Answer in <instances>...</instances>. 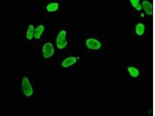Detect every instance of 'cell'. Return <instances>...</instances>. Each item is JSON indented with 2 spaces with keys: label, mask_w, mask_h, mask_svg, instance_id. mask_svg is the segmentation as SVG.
Returning a JSON list of instances; mask_svg holds the SVG:
<instances>
[{
  "label": "cell",
  "mask_w": 155,
  "mask_h": 116,
  "mask_svg": "<svg viewBox=\"0 0 155 116\" xmlns=\"http://www.w3.org/2000/svg\"><path fill=\"white\" fill-rule=\"evenodd\" d=\"M21 88L22 93L27 98H30L34 94V88L28 77L24 76L22 78Z\"/></svg>",
  "instance_id": "1"
},
{
  "label": "cell",
  "mask_w": 155,
  "mask_h": 116,
  "mask_svg": "<svg viewBox=\"0 0 155 116\" xmlns=\"http://www.w3.org/2000/svg\"><path fill=\"white\" fill-rule=\"evenodd\" d=\"M67 32L64 29H62L57 34L55 44L56 48L59 50H63L67 47L68 41L67 39Z\"/></svg>",
  "instance_id": "2"
},
{
  "label": "cell",
  "mask_w": 155,
  "mask_h": 116,
  "mask_svg": "<svg viewBox=\"0 0 155 116\" xmlns=\"http://www.w3.org/2000/svg\"><path fill=\"white\" fill-rule=\"evenodd\" d=\"M55 47L52 42H48L44 43L41 47V55L44 59L48 60L53 57L55 53Z\"/></svg>",
  "instance_id": "3"
},
{
  "label": "cell",
  "mask_w": 155,
  "mask_h": 116,
  "mask_svg": "<svg viewBox=\"0 0 155 116\" xmlns=\"http://www.w3.org/2000/svg\"><path fill=\"white\" fill-rule=\"evenodd\" d=\"M86 46L91 50H98L102 47V43L99 40L96 38L90 37L87 38L85 41Z\"/></svg>",
  "instance_id": "4"
},
{
  "label": "cell",
  "mask_w": 155,
  "mask_h": 116,
  "mask_svg": "<svg viewBox=\"0 0 155 116\" xmlns=\"http://www.w3.org/2000/svg\"><path fill=\"white\" fill-rule=\"evenodd\" d=\"M78 59L74 56H70L65 58L61 63V65L63 68H68L74 66L77 63Z\"/></svg>",
  "instance_id": "5"
},
{
  "label": "cell",
  "mask_w": 155,
  "mask_h": 116,
  "mask_svg": "<svg viewBox=\"0 0 155 116\" xmlns=\"http://www.w3.org/2000/svg\"><path fill=\"white\" fill-rule=\"evenodd\" d=\"M142 10H143L145 14L148 16L153 15V4L149 0H143L141 2Z\"/></svg>",
  "instance_id": "6"
},
{
  "label": "cell",
  "mask_w": 155,
  "mask_h": 116,
  "mask_svg": "<svg viewBox=\"0 0 155 116\" xmlns=\"http://www.w3.org/2000/svg\"><path fill=\"white\" fill-rule=\"evenodd\" d=\"M45 27L44 24H39L35 27L34 38L36 40H40L43 35L45 31Z\"/></svg>",
  "instance_id": "7"
},
{
  "label": "cell",
  "mask_w": 155,
  "mask_h": 116,
  "mask_svg": "<svg viewBox=\"0 0 155 116\" xmlns=\"http://www.w3.org/2000/svg\"><path fill=\"white\" fill-rule=\"evenodd\" d=\"M60 8V5L57 2H51L47 4L45 9L48 13H54L58 11Z\"/></svg>",
  "instance_id": "8"
},
{
  "label": "cell",
  "mask_w": 155,
  "mask_h": 116,
  "mask_svg": "<svg viewBox=\"0 0 155 116\" xmlns=\"http://www.w3.org/2000/svg\"><path fill=\"white\" fill-rule=\"evenodd\" d=\"M146 27L143 23L139 22L135 25V31L136 34L138 36L142 37L144 34Z\"/></svg>",
  "instance_id": "9"
},
{
  "label": "cell",
  "mask_w": 155,
  "mask_h": 116,
  "mask_svg": "<svg viewBox=\"0 0 155 116\" xmlns=\"http://www.w3.org/2000/svg\"><path fill=\"white\" fill-rule=\"evenodd\" d=\"M35 27L33 24H30L27 27L25 32V37L28 41H31L34 39Z\"/></svg>",
  "instance_id": "10"
},
{
  "label": "cell",
  "mask_w": 155,
  "mask_h": 116,
  "mask_svg": "<svg viewBox=\"0 0 155 116\" xmlns=\"http://www.w3.org/2000/svg\"><path fill=\"white\" fill-rule=\"evenodd\" d=\"M127 71L129 75L133 78H137L140 75V71L137 68L133 66H130L127 68Z\"/></svg>",
  "instance_id": "11"
},
{
  "label": "cell",
  "mask_w": 155,
  "mask_h": 116,
  "mask_svg": "<svg viewBox=\"0 0 155 116\" xmlns=\"http://www.w3.org/2000/svg\"><path fill=\"white\" fill-rule=\"evenodd\" d=\"M130 4L132 7L137 11L142 10L140 0H129Z\"/></svg>",
  "instance_id": "12"
},
{
  "label": "cell",
  "mask_w": 155,
  "mask_h": 116,
  "mask_svg": "<svg viewBox=\"0 0 155 116\" xmlns=\"http://www.w3.org/2000/svg\"><path fill=\"white\" fill-rule=\"evenodd\" d=\"M145 13L144 12H142L140 13V16L141 18H143L145 16Z\"/></svg>",
  "instance_id": "13"
}]
</instances>
